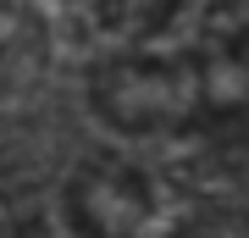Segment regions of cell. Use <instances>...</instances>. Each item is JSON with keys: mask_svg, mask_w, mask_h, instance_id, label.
<instances>
[{"mask_svg": "<svg viewBox=\"0 0 249 238\" xmlns=\"http://www.w3.org/2000/svg\"><path fill=\"white\" fill-rule=\"evenodd\" d=\"M89 116L133 144H249V17L178 50H116L94 61Z\"/></svg>", "mask_w": 249, "mask_h": 238, "instance_id": "cell-1", "label": "cell"}, {"mask_svg": "<svg viewBox=\"0 0 249 238\" xmlns=\"http://www.w3.org/2000/svg\"><path fill=\"white\" fill-rule=\"evenodd\" d=\"M61 216L72 238H155L160 233V183L139 161L94 155L67 177Z\"/></svg>", "mask_w": 249, "mask_h": 238, "instance_id": "cell-2", "label": "cell"}, {"mask_svg": "<svg viewBox=\"0 0 249 238\" xmlns=\"http://www.w3.org/2000/svg\"><path fill=\"white\" fill-rule=\"evenodd\" d=\"M89 11L100 34H111L122 50H155L188 11V0H89Z\"/></svg>", "mask_w": 249, "mask_h": 238, "instance_id": "cell-3", "label": "cell"}, {"mask_svg": "<svg viewBox=\"0 0 249 238\" xmlns=\"http://www.w3.org/2000/svg\"><path fill=\"white\" fill-rule=\"evenodd\" d=\"M172 238H249L244 211H194L188 221L172 227Z\"/></svg>", "mask_w": 249, "mask_h": 238, "instance_id": "cell-4", "label": "cell"}, {"mask_svg": "<svg viewBox=\"0 0 249 238\" xmlns=\"http://www.w3.org/2000/svg\"><path fill=\"white\" fill-rule=\"evenodd\" d=\"M0 238H17V233H11V227H6V216H0Z\"/></svg>", "mask_w": 249, "mask_h": 238, "instance_id": "cell-5", "label": "cell"}]
</instances>
